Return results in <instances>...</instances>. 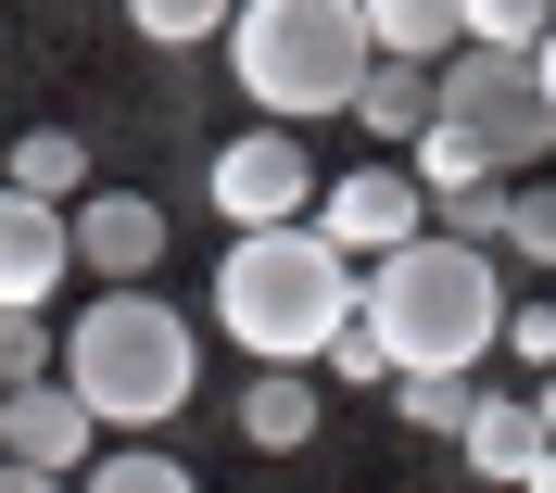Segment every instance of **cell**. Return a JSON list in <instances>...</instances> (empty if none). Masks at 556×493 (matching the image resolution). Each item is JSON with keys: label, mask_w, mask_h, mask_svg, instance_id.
I'll return each mask as SVG.
<instances>
[{"label": "cell", "mask_w": 556, "mask_h": 493, "mask_svg": "<svg viewBox=\"0 0 556 493\" xmlns=\"http://www.w3.org/2000/svg\"><path fill=\"white\" fill-rule=\"evenodd\" d=\"M64 266H76V228L26 190H0V317H38L64 291Z\"/></svg>", "instance_id": "10"}, {"label": "cell", "mask_w": 556, "mask_h": 493, "mask_svg": "<svg viewBox=\"0 0 556 493\" xmlns=\"http://www.w3.org/2000/svg\"><path fill=\"white\" fill-rule=\"evenodd\" d=\"M316 241L342 253H367V266H380V253H405V241H430V203H417V177L405 165H354V177H329V203H316Z\"/></svg>", "instance_id": "7"}, {"label": "cell", "mask_w": 556, "mask_h": 493, "mask_svg": "<svg viewBox=\"0 0 556 493\" xmlns=\"http://www.w3.org/2000/svg\"><path fill=\"white\" fill-rule=\"evenodd\" d=\"M76 493H190V468H177V456H152V443H102Z\"/></svg>", "instance_id": "17"}, {"label": "cell", "mask_w": 556, "mask_h": 493, "mask_svg": "<svg viewBox=\"0 0 556 493\" xmlns=\"http://www.w3.org/2000/svg\"><path fill=\"white\" fill-rule=\"evenodd\" d=\"M354 329L392 354V380H481V354L506 342V279H493V253L430 228L354 279Z\"/></svg>", "instance_id": "1"}, {"label": "cell", "mask_w": 556, "mask_h": 493, "mask_svg": "<svg viewBox=\"0 0 556 493\" xmlns=\"http://www.w3.org/2000/svg\"><path fill=\"white\" fill-rule=\"evenodd\" d=\"M506 342H519V367L556 380V304H506Z\"/></svg>", "instance_id": "21"}, {"label": "cell", "mask_w": 556, "mask_h": 493, "mask_svg": "<svg viewBox=\"0 0 556 493\" xmlns=\"http://www.w3.org/2000/svg\"><path fill=\"white\" fill-rule=\"evenodd\" d=\"M0 190H26V203L76 215V203H89V152H76L64 127H26V140H13V177H0Z\"/></svg>", "instance_id": "14"}, {"label": "cell", "mask_w": 556, "mask_h": 493, "mask_svg": "<svg viewBox=\"0 0 556 493\" xmlns=\"http://www.w3.org/2000/svg\"><path fill=\"white\" fill-rule=\"evenodd\" d=\"M367 51H380V64L443 76L455 51H468V13H455V0H367Z\"/></svg>", "instance_id": "11"}, {"label": "cell", "mask_w": 556, "mask_h": 493, "mask_svg": "<svg viewBox=\"0 0 556 493\" xmlns=\"http://www.w3.org/2000/svg\"><path fill=\"white\" fill-rule=\"evenodd\" d=\"M329 380H392V354L367 342V329H342V342H329Z\"/></svg>", "instance_id": "22"}, {"label": "cell", "mask_w": 556, "mask_h": 493, "mask_svg": "<svg viewBox=\"0 0 556 493\" xmlns=\"http://www.w3.org/2000/svg\"><path fill=\"white\" fill-rule=\"evenodd\" d=\"M519 493H556V456H531V481H519Z\"/></svg>", "instance_id": "25"}, {"label": "cell", "mask_w": 556, "mask_h": 493, "mask_svg": "<svg viewBox=\"0 0 556 493\" xmlns=\"http://www.w3.org/2000/svg\"><path fill=\"white\" fill-rule=\"evenodd\" d=\"M367 0H241L228 13V76L253 89V114L266 127H291V114H354V89H367Z\"/></svg>", "instance_id": "4"}, {"label": "cell", "mask_w": 556, "mask_h": 493, "mask_svg": "<svg viewBox=\"0 0 556 493\" xmlns=\"http://www.w3.org/2000/svg\"><path fill=\"white\" fill-rule=\"evenodd\" d=\"M127 26L152 38V51H190V38H215V26H228V13H215V0H127Z\"/></svg>", "instance_id": "18"}, {"label": "cell", "mask_w": 556, "mask_h": 493, "mask_svg": "<svg viewBox=\"0 0 556 493\" xmlns=\"http://www.w3.org/2000/svg\"><path fill=\"white\" fill-rule=\"evenodd\" d=\"M392 392H405V430H443V443L468 430V405H481V380H392Z\"/></svg>", "instance_id": "20"}, {"label": "cell", "mask_w": 556, "mask_h": 493, "mask_svg": "<svg viewBox=\"0 0 556 493\" xmlns=\"http://www.w3.org/2000/svg\"><path fill=\"white\" fill-rule=\"evenodd\" d=\"M215 329L253 354V367H316V354L354 329V266L304 228H253V241L215 253Z\"/></svg>", "instance_id": "2"}, {"label": "cell", "mask_w": 556, "mask_h": 493, "mask_svg": "<svg viewBox=\"0 0 556 493\" xmlns=\"http://www.w3.org/2000/svg\"><path fill=\"white\" fill-rule=\"evenodd\" d=\"M89 456H102V430H89V405H76L64 380L0 392V468H38V481H89Z\"/></svg>", "instance_id": "8"}, {"label": "cell", "mask_w": 556, "mask_h": 493, "mask_svg": "<svg viewBox=\"0 0 556 493\" xmlns=\"http://www.w3.org/2000/svg\"><path fill=\"white\" fill-rule=\"evenodd\" d=\"M64 228H76V266H89L102 291H152V266H165V203H139V190H89Z\"/></svg>", "instance_id": "9"}, {"label": "cell", "mask_w": 556, "mask_h": 493, "mask_svg": "<svg viewBox=\"0 0 556 493\" xmlns=\"http://www.w3.org/2000/svg\"><path fill=\"white\" fill-rule=\"evenodd\" d=\"M51 367H64V342H51V329H38V317H0V392H38Z\"/></svg>", "instance_id": "19"}, {"label": "cell", "mask_w": 556, "mask_h": 493, "mask_svg": "<svg viewBox=\"0 0 556 493\" xmlns=\"http://www.w3.org/2000/svg\"><path fill=\"white\" fill-rule=\"evenodd\" d=\"M354 127H380V140H430L443 127V76H417V64H367V89H354Z\"/></svg>", "instance_id": "13"}, {"label": "cell", "mask_w": 556, "mask_h": 493, "mask_svg": "<svg viewBox=\"0 0 556 493\" xmlns=\"http://www.w3.org/2000/svg\"><path fill=\"white\" fill-rule=\"evenodd\" d=\"M443 127H455V140H481L493 177H519L531 152H556L544 89H531V64H506V51H455V64H443Z\"/></svg>", "instance_id": "5"}, {"label": "cell", "mask_w": 556, "mask_h": 493, "mask_svg": "<svg viewBox=\"0 0 556 493\" xmlns=\"http://www.w3.org/2000/svg\"><path fill=\"white\" fill-rule=\"evenodd\" d=\"M51 380L89 405V430H152V418L190 405L203 342H190V317H177L165 291H102V304L64 329V367H51Z\"/></svg>", "instance_id": "3"}, {"label": "cell", "mask_w": 556, "mask_h": 493, "mask_svg": "<svg viewBox=\"0 0 556 493\" xmlns=\"http://www.w3.org/2000/svg\"><path fill=\"white\" fill-rule=\"evenodd\" d=\"M316 203V165L291 127H241V140L215 152V215H228V241H253V228H304Z\"/></svg>", "instance_id": "6"}, {"label": "cell", "mask_w": 556, "mask_h": 493, "mask_svg": "<svg viewBox=\"0 0 556 493\" xmlns=\"http://www.w3.org/2000/svg\"><path fill=\"white\" fill-rule=\"evenodd\" d=\"M531 89H544V114H556V38H544V51H531Z\"/></svg>", "instance_id": "23"}, {"label": "cell", "mask_w": 556, "mask_h": 493, "mask_svg": "<svg viewBox=\"0 0 556 493\" xmlns=\"http://www.w3.org/2000/svg\"><path fill=\"white\" fill-rule=\"evenodd\" d=\"M241 430L266 443V456H304V443H316V380H304V367H266V380L241 392Z\"/></svg>", "instance_id": "15"}, {"label": "cell", "mask_w": 556, "mask_h": 493, "mask_svg": "<svg viewBox=\"0 0 556 493\" xmlns=\"http://www.w3.org/2000/svg\"><path fill=\"white\" fill-rule=\"evenodd\" d=\"M0 493H76V481H38V468H0Z\"/></svg>", "instance_id": "24"}, {"label": "cell", "mask_w": 556, "mask_h": 493, "mask_svg": "<svg viewBox=\"0 0 556 493\" xmlns=\"http://www.w3.org/2000/svg\"><path fill=\"white\" fill-rule=\"evenodd\" d=\"M455 456L481 468V481H531V456H544L531 392H481V405H468V430H455Z\"/></svg>", "instance_id": "12"}, {"label": "cell", "mask_w": 556, "mask_h": 493, "mask_svg": "<svg viewBox=\"0 0 556 493\" xmlns=\"http://www.w3.org/2000/svg\"><path fill=\"white\" fill-rule=\"evenodd\" d=\"M493 253L556 266V177H506V241H493Z\"/></svg>", "instance_id": "16"}]
</instances>
